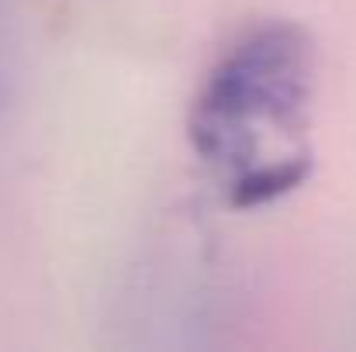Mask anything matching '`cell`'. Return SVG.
Masks as SVG:
<instances>
[{
    "label": "cell",
    "mask_w": 356,
    "mask_h": 352,
    "mask_svg": "<svg viewBox=\"0 0 356 352\" xmlns=\"http://www.w3.org/2000/svg\"><path fill=\"white\" fill-rule=\"evenodd\" d=\"M318 52L294 21H259L204 73L187 138L194 159L236 211L284 201L312 176V104Z\"/></svg>",
    "instance_id": "1"
}]
</instances>
